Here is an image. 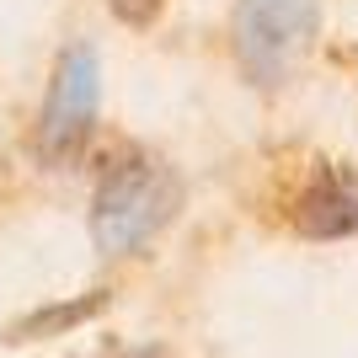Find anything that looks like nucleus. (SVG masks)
<instances>
[{
  "label": "nucleus",
  "instance_id": "6",
  "mask_svg": "<svg viewBox=\"0 0 358 358\" xmlns=\"http://www.w3.org/2000/svg\"><path fill=\"white\" fill-rule=\"evenodd\" d=\"M107 11L118 22H129V27H150L161 16V0H107Z\"/></svg>",
  "mask_w": 358,
  "mask_h": 358
},
{
  "label": "nucleus",
  "instance_id": "5",
  "mask_svg": "<svg viewBox=\"0 0 358 358\" xmlns=\"http://www.w3.org/2000/svg\"><path fill=\"white\" fill-rule=\"evenodd\" d=\"M102 310H107V289H91V294H80V299H59V305H43V310L11 321V327H6V343H43V337H64V331H75L80 321H91V315H102Z\"/></svg>",
  "mask_w": 358,
  "mask_h": 358
},
{
  "label": "nucleus",
  "instance_id": "3",
  "mask_svg": "<svg viewBox=\"0 0 358 358\" xmlns=\"http://www.w3.org/2000/svg\"><path fill=\"white\" fill-rule=\"evenodd\" d=\"M96 102H102V59L91 43H70L54 59V80L43 96V118H38V150L43 161H70L96 129Z\"/></svg>",
  "mask_w": 358,
  "mask_h": 358
},
{
  "label": "nucleus",
  "instance_id": "4",
  "mask_svg": "<svg viewBox=\"0 0 358 358\" xmlns=\"http://www.w3.org/2000/svg\"><path fill=\"white\" fill-rule=\"evenodd\" d=\"M294 230L310 241H343L358 230V187L337 177H315L294 198Z\"/></svg>",
  "mask_w": 358,
  "mask_h": 358
},
{
  "label": "nucleus",
  "instance_id": "7",
  "mask_svg": "<svg viewBox=\"0 0 358 358\" xmlns=\"http://www.w3.org/2000/svg\"><path fill=\"white\" fill-rule=\"evenodd\" d=\"M96 358H166L161 348H123V353H96Z\"/></svg>",
  "mask_w": 358,
  "mask_h": 358
},
{
  "label": "nucleus",
  "instance_id": "2",
  "mask_svg": "<svg viewBox=\"0 0 358 358\" xmlns=\"http://www.w3.org/2000/svg\"><path fill=\"white\" fill-rule=\"evenodd\" d=\"M321 22V0H236V59L262 91L284 86Z\"/></svg>",
  "mask_w": 358,
  "mask_h": 358
},
{
  "label": "nucleus",
  "instance_id": "1",
  "mask_svg": "<svg viewBox=\"0 0 358 358\" xmlns=\"http://www.w3.org/2000/svg\"><path fill=\"white\" fill-rule=\"evenodd\" d=\"M182 209V177L155 155L113 166L91 198V241L102 257H129L161 236Z\"/></svg>",
  "mask_w": 358,
  "mask_h": 358
}]
</instances>
